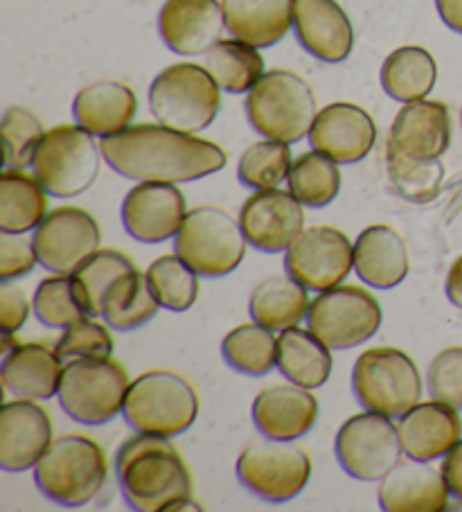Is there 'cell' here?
<instances>
[{
	"label": "cell",
	"instance_id": "37",
	"mask_svg": "<svg viewBox=\"0 0 462 512\" xmlns=\"http://www.w3.org/2000/svg\"><path fill=\"white\" fill-rule=\"evenodd\" d=\"M136 269V264L115 249H97L91 258H86L79 264L77 271L70 273L73 276V285L79 296V303L84 305L88 316H102L104 296L115 280L124 273Z\"/></svg>",
	"mask_w": 462,
	"mask_h": 512
},
{
	"label": "cell",
	"instance_id": "46",
	"mask_svg": "<svg viewBox=\"0 0 462 512\" xmlns=\"http://www.w3.org/2000/svg\"><path fill=\"white\" fill-rule=\"evenodd\" d=\"M37 262L39 255L34 249V240L14 233H0V282L28 276Z\"/></svg>",
	"mask_w": 462,
	"mask_h": 512
},
{
	"label": "cell",
	"instance_id": "31",
	"mask_svg": "<svg viewBox=\"0 0 462 512\" xmlns=\"http://www.w3.org/2000/svg\"><path fill=\"white\" fill-rule=\"evenodd\" d=\"M278 368L289 382L305 388H321L332 375V348L312 330H282L278 337Z\"/></svg>",
	"mask_w": 462,
	"mask_h": 512
},
{
	"label": "cell",
	"instance_id": "35",
	"mask_svg": "<svg viewBox=\"0 0 462 512\" xmlns=\"http://www.w3.org/2000/svg\"><path fill=\"white\" fill-rule=\"evenodd\" d=\"M206 68L226 93H248L264 75L260 48L239 39H221L206 52Z\"/></svg>",
	"mask_w": 462,
	"mask_h": 512
},
{
	"label": "cell",
	"instance_id": "19",
	"mask_svg": "<svg viewBox=\"0 0 462 512\" xmlns=\"http://www.w3.org/2000/svg\"><path fill=\"white\" fill-rule=\"evenodd\" d=\"M226 28L224 5L217 0H167L158 14V32L176 55H206Z\"/></svg>",
	"mask_w": 462,
	"mask_h": 512
},
{
	"label": "cell",
	"instance_id": "45",
	"mask_svg": "<svg viewBox=\"0 0 462 512\" xmlns=\"http://www.w3.org/2000/svg\"><path fill=\"white\" fill-rule=\"evenodd\" d=\"M426 386L433 400L462 411V348H447L431 361Z\"/></svg>",
	"mask_w": 462,
	"mask_h": 512
},
{
	"label": "cell",
	"instance_id": "7",
	"mask_svg": "<svg viewBox=\"0 0 462 512\" xmlns=\"http://www.w3.org/2000/svg\"><path fill=\"white\" fill-rule=\"evenodd\" d=\"M129 386V373L120 361L75 359L61 375L59 404L79 425H106L122 413Z\"/></svg>",
	"mask_w": 462,
	"mask_h": 512
},
{
	"label": "cell",
	"instance_id": "16",
	"mask_svg": "<svg viewBox=\"0 0 462 512\" xmlns=\"http://www.w3.org/2000/svg\"><path fill=\"white\" fill-rule=\"evenodd\" d=\"M188 213L183 192L174 183L140 181L122 201L124 231L145 244L176 237Z\"/></svg>",
	"mask_w": 462,
	"mask_h": 512
},
{
	"label": "cell",
	"instance_id": "25",
	"mask_svg": "<svg viewBox=\"0 0 462 512\" xmlns=\"http://www.w3.org/2000/svg\"><path fill=\"white\" fill-rule=\"evenodd\" d=\"M449 494L444 474L420 461L399 463L379 481V506L386 512H440Z\"/></svg>",
	"mask_w": 462,
	"mask_h": 512
},
{
	"label": "cell",
	"instance_id": "6",
	"mask_svg": "<svg viewBox=\"0 0 462 512\" xmlns=\"http://www.w3.org/2000/svg\"><path fill=\"white\" fill-rule=\"evenodd\" d=\"M221 86L206 66L174 64L149 86V111L165 127L199 134L215 122Z\"/></svg>",
	"mask_w": 462,
	"mask_h": 512
},
{
	"label": "cell",
	"instance_id": "38",
	"mask_svg": "<svg viewBox=\"0 0 462 512\" xmlns=\"http://www.w3.org/2000/svg\"><path fill=\"white\" fill-rule=\"evenodd\" d=\"M287 181L289 192L302 206L325 208L341 190V170L339 163L314 149L293 161Z\"/></svg>",
	"mask_w": 462,
	"mask_h": 512
},
{
	"label": "cell",
	"instance_id": "24",
	"mask_svg": "<svg viewBox=\"0 0 462 512\" xmlns=\"http://www.w3.org/2000/svg\"><path fill=\"white\" fill-rule=\"evenodd\" d=\"M451 113L447 104L417 100L404 104L390 127L388 147L411 158H440L451 145Z\"/></svg>",
	"mask_w": 462,
	"mask_h": 512
},
{
	"label": "cell",
	"instance_id": "41",
	"mask_svg": "<svg viewBox=\"0 0 462 512\" xmlns=\"http://www.w3.org/2000/svg\"><path fill=\"white\" fill-rule=\"evenodd\" d=\"M291 167L293 156L289 143L266 138L251 145L242 154L237 165V176L246 188L271 190L289 179Z\"/></svg>",
	"mask_w": 462,
	"mask_h": 512
},
{
	"label": "cell",
	"instance_id": "29",
	"mask_svg": "<svg viewBox=\"0 0 462 512\" xmlns=\"http://www.w3.org/2000/svg\"><path fill=\"white\" fill-rule=\"evenodd\" d=\"M226 30L255 48H271L293 28V0H224Z\"/></svg>",
	"mask_w": 462,
	"mask_h": 512
},
{
	"label": "cell",
	"instance_id": "8",
	"mask_svg": "<svg viewBox=\"0 0 462 512\" xmlns=\"http://www.w3.org/2000/svg\"><path fill=\"white\" fill-rule=\"evenodd\" d=\"M352 391L366 411L402 418L422 397L415 361L397 348H370L352 368Z\"/></svg>",
	"mask_w": 462,
	"mask_h": 512
},
{
	"label": "cell",
	"instance_id": "40",
	"mask_svg": "<svg viewBox=\"0 0 462 512\" xmlns=\"http://www.w3.org/2000/svg\"><path fill=\"white\" fill-rule=\"evenodd\" d=\"M147 280L165 310L188 312L199 298V273L181 255H163L151 262Z\"/></svg>",
	"mask_w": 462,
	"mask_h": 512
},
{
	"label": "cell",
	"instance_id": "27",
	"mask_svg": "<svg viewBox=\"0 0 462 512\" xmlns=\"http://www.w3.org/2000/svg\"><path fill=\"white\" fill-rule=\"evenodd\" d=\"M136 111V93L127 84L113 82V79L82 88L73 102L75 122L97 138L115 136L131 127Z\"/></svg>",
	"mask_w": 462,
	"mask_h": 512
},
{
	"label": "cell",
	"instance_id": "17",
	"mask_svg": "<svg viewBox=\"0 0 462 512\" xmlns=\"http://www.w3.org/2000/svg\"><path fill=\"white\" fill-rule=\"evenodd\" d=\"M239 226L253 249L280 253L305 231V210L291 192L255 190L239 210Z\"/></svg>",
	"mask_w": 462,
	"mask_h": 512
},
{
	"label": "cell",
	"instance_id": "30",
	"mask_svg": "<svg viewBox=\"0 0 462 512\" xmlns=\"http://www.w3.org/2000/svg\"><path fill=\"white\" fill-rule=\"evenodd\" d=\"M48 215V190L37 176L5 167L0 176V233L37 231Z\"/></svg>",
	"mask_w": 462,
	"mask_h": 512
},
{
	"label": "cell",
	"instance_id": "3",
	"mask_svg": "<svg viewBox=\"0 0 462 512\" xmlns=\"http://www.w3.org/2000/svg\"><path fill=\"white\" fill-rule=\"evenodd\" d=\"M104 449L82 434L52 440L34 465V483L50 501L64 508H82L93 501L106 483Z\"/></svg>",
	"mask_w": 462,
	"mask_h": 512
},
{
	"label": "cell",
	"instance_id": "49",
	"mask_svg": "<svg viewBox=\"0 0 462 512\" xmlns=\"http://www.w3.org/2000/svg\"><path fill=\"white\" fill-rule=\"evenodd\" d=\"M442 23L449 30L462 34V0H435Z\"/></svg>",
	"mask_w": 462,
	"mask_h": 512
},
{
	"label": "cell",
	"instance_id": "44",
	"mask_svg": "<svg viewBox=\"0 0 462 512\" xmlns=\"http://www.w3.org/2000/svg\"><path fill=\"white\" fill-rule=\"evenodd\" d=\"M113 337L106 325L97 323L93 316L77 321L64 330L57 341V352L64 361L75 359H104L113 355Z\"/></svg>",
	"mask_w": 462,
	"mask_h": 512
},
{
	"label": "cell",
	"instance_id": "11",
	"mask_svg": "<svg viewBox=\"0 0 462 512\" xmlns=\"http://www.w3.org/2000/svg\"><path fill=\"white\" fill-rule=\"evenodd\" d=\"M384 321L379 300L370 291L339 285L325 291L309 305L307 325L325 346L332 350H350L375 337Z\"/></svg>",
	"mask_w": 462,
	"mask_h": 512
},
{
	"label": "cell",
	"instance_id": "32",
	"mask_svg": "<svg viewBox=\"0 0 462 512\" xmlns=\"http://www.w3.org/2000/svg\"><path fill=\"white\" fill-rule=\"evenodd\" d=\"M307 291V287H302L291 276H271L253 289L248 312L255 323L273 332L296 328L309 314V305H312Z\"/></svg>",
	"mask_w": 462,
	"mask_h": 512
},
{
	"label": "cell",
	"instance_id": "50",
	"mask_svg": "<svg viewBox=\"0 0 462 512\" xmlns=\"http://www.w3.org/2000/svg\"><path fill=\"white\" fill-rule=\"evenodd\" d=\"M447 296L456 307L462 310V255L453 262V267L449 269L447 276Z\"/></svg>",
	"mask_w": 462,
	"mask_h": 512
},
{
	"label": "cell",
	"instance_id": "26",
	"mask_svg": "<svg viewBox=\"0 0 462 512\" xmlns=\"http://www.w3.org/2000/svg\"><path fill=\"white\" fill-rule=\"evenodd\" d=\"M64 368L57 348H50L48 343H19L5 352L0 375L5 391L19 400H48L59 395Z\"/></svg>",
	"mask_w": 462,
	"mask_h": 512
},
{
	"label": "cell",
	"instance_id": "39",
	"mask_svg": "<svg viewBox=\"0 0 462 512\" xmlns=\"http://www.w3.org/2000/svg\"><path fill=\"white\" fill-rule=\"evenodd\" d=\"M386 167L390 185L399 197L413 203H429L438 197L444 179L440 158H411L388 147Z\"/></svg>",
	"mask_w": 462,
	"mask_h": 512
},
{
	"label": "cell",
	"instance_id": "21",
	"mask_svg": "<svg viewBox=\"0 0 462 512\" xmlns=\"http://www.w3.org/2000/svg\"><path fill=\"white\" fill-rule=\"evenodd\" d=\"M293 30L300 46L325 64H341L350 57L354 30L336 0H293Z\"/></svg>",
	"mask_w": 462,
	"mask_h": 512
},
{
	"label": "cell",
	"instance_id": "33",
	"mask_svg": "<svg viewBox=\"0 0 462 512\" xmlns=\"http://www.w3.org/2000/svg\"><path fill=\"white\" fill-rule=\"evenodd\" d=\"M438 82V64L420 46L397 48L381 66V86L397 102L426 100Z\"/></svg>",
	"mask_w": 462,
	"mask_h": 512
},
{
	"label": "cell",
	"instance_id": "43",
	"mask_svg": "<svg viewBox=\"0 0 462 512\" xmlns=\"http://www.w3.org/2000/svg\"><path fill=\"white\" fill-rule=\"evenodd\" d=\"M0 129H3L5 167H10V170L30 167L43 136H46L41 120L30 109L10 107L3 113Z\"/></svg>",
	"mask_w": 462,
	"mask_h": 512
},
{
	"label": "cell",
	"instance_id": "36",
	"mask_svg": "<svg viewBox=\"0 0 462 512\" xmlns=\"http://www.w3.org/2000/svg\"><path fill=\"white\" fill-rule=\"evenodd\" d=\"M226 364L248 377H264L278 366V337L260 323H246L230 330L221 343Z\"/></svg>",
	"mask_w": 462,
	"mask_h": 512
},
{
	"label": "cell",
	"instance_id": "14",
	"mask_svg": "<svg viewBox=\"0 0 462 512\" xmlns=\"http://www.w3.org/2000/svg\"><path fill=\"white\" fill-rule=\"evenodd\" d=\"M284 267L293 280L312 291L339 287L354 267V244L339 228L312 226L284 253Z\"/></svg>",
	"mask_w": 462,
	"mask_h": 512
},
{
	"label": "cell",
	"instance_id": "18",
	"mask_svg": "<svg viewBox=\"0 0 462 512\" xmlns=\"http://www.w3.org/2000/svg\"><path fill=\"white\" fill-rule=\"evenodd\" d=\"M309 143L332 161L352 165L366 158L377 143V125L366 109L350 102L327 104L318 111Z\"/></svg>",
	"mask_w": 462,
	"mask_h": 512
},
{
	"label": "cell",
	"instance_id": "28",
	"mask_svg": "<svg viewBox=\"0 0 462 512\" xmlns=\"http://www.w3.org/2000/svg\"><path fill=\"white\" fill-rule=\"evenodd\" d=\"M354 269L366 285L393 289L408 276V251L395 228L368 226L354 242Z\"/></svg>",
	"mask_w": 462,
	"mask_h": 512
},
{
	"label": "cell",
	"instance_id": "47",
	"mask_svg": "<svg viewBox=\"0 0 462 512\" xmlns=\"http://www.w3.org/2000/svg\"><path fill=\"white\" fill-rule=\"evenodd\" d=\"M28 314L30 303L23 289L10 285V282H0V328L3 332H19L28 321Z\"/></svg>",
	"mask_w": 462,
	"mask_h": 512
},
{
	"label": "cell",
	"instance_id": "2",
	"mask_svg": "<svg viewBox=\"0 0 462 512\" xmlns=\"http://www.w3.org/2000/svg\"><path fill=\"white\" fill-rule=\"evenodd\" d=\"M115 474L124 501L138 512L172 510L192 499L188 465L165 436L138 434L115 456Z\"/></svg>",
	"mask_w": 462,
	"mask_h": 512
},
{
	"label": "cell",
	"instance_id": "4",
	"mask_svg": "<svg viewBox=\"0 0 462 512\" xmlns=\"http://www.w3.org/2000/svg\"><path fill=\"white\" fill-rule=\"evenodd\" d=\"M122 416L138 434L174 438L188 431L199 416L194 386L172 370H149L133 379Z\"/></svg>",
	"mask_w": 462,
	"mask_h": 512
},
{
	"label": "cell",
	"instance_id": "9",
	"mask_svg": "<svg viewBox=\"0 0 462 512\" xmlns=\"http://www.w3.org/2000/svg\"><path fill=\"white\" fill-rule=\"evenodd\" d=\"M79 125H59L46 131L34 156V176L48 194L70 199L86 192L100 176V145Z\"/></svg>",
	"mask_w": 462,
	"mask_h": 512
},
{
	"label": "cell",
	"instance_id": "48",
	"mask_svg": "<svg viewBox=\"0 0 462 512\" xmlns=\"http://www.w3.org/2000/svg\"><path fill=\"white\" fill-rule=\"evenodd\" d=\"M442 474H444V481H447L453 497L462 501V438H460V443L453 447L447 456H444Z\"/></svg>",
	"mask_w": 462,
	"mask_h": 512
},
{
	"label": "cell",
	"instance_id": "10",
	"mask_svg": "<svg viewBox=\"0 0 462 512\" xmlns=\"http://www.w3.org/2000/svg\"><path fill=\"white\" fill-rule=\"evenodd\" d=\"M246 244L239 222L212 206L190 210L174 237L176 255L203 278H224L233 273L244 260Z\"/></svg>",
	"mask_w": 462,
	"mask_h": 512
},
{
	"label": "cell",
	"instance_id": "34",
	"mask_svg": "<svg viewBox=\"0 0 462 512\" xmlns=\"http://www.w3.org/2000/svg\"><path fill=\"white\" fill-rule=\"evenodd\" d=\"M158 307L161 303L151 291L147 276L133 269L115 280L106 291L102 316L109 323V328L129 332L154 319Z\"/></svg>",
	"mask_w": 462,
	"mask_h": 512
},
{
	"label": "cell",
	"instance_id": "42",
	"mask_svg": "<svg viewBox=\"0 0 462 512\" xmlns=\"http://www.w3.org/2000/svg\"><path fill=\"white\" fill-rule=\"evenodd\" d=\"M32 307L37 319L48 328L66 330L88 316L84 305L79 303L70 273H55V276L41 280Z\"/></svg>",
	"mask_w": 462,
	"mask_h": 512
},
{
	"label": "cell",
	"instance_id": "23",
	"mask_svg": "<svg viewBox=\"0 0 462 512\" xmlns=\"http://www.w3.org/2000/svg\"><path fill=\"white\" fill-rule=\"evenodd\" d=\"M397 429L404 454L420 463L447 456L462 438L458 409L438 400L415 404L411 411L404 413Z\"/></svg>",
	"mask_w": 462,
	"mask_h": 512
},
{
	"label": "cell",
	"instance_id": "13",
	"mask_svg": "<svg viewBox=\"0 0 462 512\" xmlns=\"http://www.w3.org/2000/svg\"><path fill=\"white\" fill-rule=\"evenodd\" d=\"M336 458L345 472L357 481H381L399 465L402 440L393 418L368 411L352 416L336 434Z\"/></svg>",
	"mask_w": 462,
	"mask_h": 512
},
{
	"label": "cell",
	"instance_id": "22",
	"mask_svg": "<svg viewBox=\"0 0 462 512\" xmlns=\"http://www.w3.org/2000/svg\"><path fill=\"white\" fill-rule=\"evenodd\" d=\"M251 416L257 431L269 440H298L314 429L318 400L312 388L298 384H275L255 397Z\"/></svg>",
	"mask_w": 462,
	"mask_h": 512
},
{
	"label": "cell",
	"instance_id": "1",
	"mask_svg": "<svg viewBox=\"0 0 462 512\" xmlns=\"http://www.w3.org/2000/svg\"><path fill=\"white\" fill-rule=\"evenodd\" d=\"M102 158L124 179L188 183L224 170L219 145L165 125H131L100 140Z\"/></svg>",
	"mask_w": 462,
	"mask_h": 512
},
{
	"label": "cell",
	"instance_id": "5",
	"mask_svg": "<svg viewBox=\"0 0 462 512\" xmlns=\"http://www.w3.org/2000/svg\"><path fill=\"white\" fill-rule=\"evenodd\" d=\"M246 116L260 136L293 145L314 127L316 97L300 75L271 70L248 91Z\"/></svg>",
	"mask_w": 462,
	"mask_h": 512
},
{
	"label": "cell",
	"instance_id": "12",
	"mask_svg": "<svg viewBox=\"0 0 462 512\" xmlns=\"http://www.w3.org/2000/svg\"><path fill=\"white\" fill-rule=\"evenodd\" d=\"M237 479L257 499L287 503L296 499L312 479V458L284 440L248 445L237 458Z\"/></svg>",
	"mask_w": 462,
	"mask_h": 512
},
{
	"label": "cell",
	"instance_id": "15",
	"mask_svg": "<svg viewBox=\"0 0 462 512\" xmlns=\"http://www.w3.org/2000/svg\"><path fill=\"white\" fill-rule=\"evenodd\" d=\"M39 264L52 273H73L100 249V226L82 208H55L32 235Z\"/></svg>",
	"mask_w": 462,
	"mask_h": 512
},
{
	"label": "cell",
	"instance_id": "20",
	"mask_svg": "<svg viewBox=\"0 0 462 512\" xmlns=\"http://www.w3.org/2000/svg\"><path fill=\"white\" fill-rule=\"evenodd\" d=\"M52 443V420L34 400L7 402L0 411V465L25 472L39 463Z\"/></svg>",
	"mask_w": 462,
	"mask_h": 512
}]
</instances>
